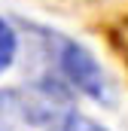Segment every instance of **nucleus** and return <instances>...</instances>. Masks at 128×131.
Here are the masks:
<instances>
[{"instance_id": "f257e3e1", "label": "nucleus", "mask_w": 128, "mask_h": 131, "mask_svg": "<svg viewBox=\"0 0 128 131\" xmlns=\"http://www.w3.org/2000/svg\"><path fill=\"white\" fill-rule=\"evenodd\" d=\"M58 61H61V70L67 73V79H70L79 92H86L89 98H95V101H110L107 76H104L101 64L92 58V52H89V49H82L79 43L61 40Z\"/></svg>"}, {"instance_id": "f03ea898", "label": "nucleus", "mask_w": 128, "mask_h": 131, "mask_svg": "<svg viewBox=\"0 0 128 131\" xmlns=\"http://www.w3.org/2000/svg\"><path fill=\"white\" fill-rule=\"evenodd\" d=\"M15 49H18V40H15V31L9 28V21L0 18V73L12 64L15 58Z\"/></svg>"}, {"instance_id": "7ed1b4c3", "label": "nucleus", "mask_w": 128, "mask_h": 131, "mask_svg": "<svg viewBox=\"0 0 128 131\" xmlns=\"http://www.w3.org/2000/svg\"><path fill=\"white\" fill-rule=\"evenodd\" d=\"M52 131H107L104 125H98V122H92L89 116H79V113H67L64 119H58L55 122V128Z\"/></svg>"}]
</instances>
